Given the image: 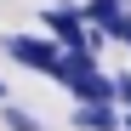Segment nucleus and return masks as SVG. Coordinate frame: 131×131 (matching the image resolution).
Listing matches in <instances>:
<instances>
[{
  "mask_svg": "<svg viewBox=\"0 0 131 131\" xmlns=\"http://www.w3.org/2000/svg\"><path fill=\"white\" fill-rule=\"evenodd\" d=\"M0 46H6L17 63H23V69H40V74H51L57 63H63V51L51 46V40H40V34H6Z\"/></svg>",
  "mask_w": 131,
  "mask_h": 131,
  "instance_id": "1",
  "label": "nucleus"
},
{
  "mask_svg": "<svg viewBox=\"0 0 131 131\" xmlns=\"http://www.w3.org/2000/svg\"><path fill=\"white\" fill-rule=\"evenodd\" d=\"M69 85H74V97H80V103H91V108H108V103H114V80H108V74H97V69L74 74Z\"/></svg>",
  "mask_w": 131,
  "mask_h": 131,
  "instance_id": "2",
  "label": "nucleus"
},
{
  "mask_svg": "<svg viewBox=\"0 0 131 131\" xmlns=\"http://www.w3.org/2000/svg\"><path fill=\"white\" fill-rule=\"evenodd\" d=\"M74 125H80V131H114L120 120H114V108H91V103H80V108H74Z\"/></svg>",
  "mask_w": 131,
  "mask_h": 131,
  "instance_id": "3",
  "label": "nucleus"
},
{
  "mask_svg": "<svg viewBox=\"0 0 131 131\" xmlns=\"http://www.w3.org/2000/svg\"><path fill=\"white\" fill-rule=\"evenodd\" d=\"M85 17H91L97 29H108V23L120 17V0H91V6H85Z\"/></svg>",
  "mask_w": 131,
  "mask_h": 131,
  "instance_id": "4",
  "label": "nucleus"
},
{
  "mask_svg": "<svg viewBox=\"0 0 131 131\" xmlns=\"http://www.w3.org/2000/svg\"><path fill=\"white\" fill-rule=\"evenodd\" d=\"M6 125H12V131H40V120L23 114V108H6Z\"/></svg>",
  "mask_w": 131,
  "mask_h": 131,
  "instance_id": "5",
  "label": "nucleus"
},
{
  "mask_svg": "<svg viewBox=\"0 0 131 131\" xmlns=\"http://www.w3.org/2000/svg\"><path fill=\"white\" fill-rule=\"evenodd\" d=\"M103 34H114V40H125V46H131V17H114V23H108Z\"/></svg>",
  "mask_w": 131,
  "mask_h": 131,
  "instance_id": "6",
  "label": "nucleus"
},
{
  "mask_svg": "<svg viewBox=\"0 0 131 131\" xmlns=\"http://www.w3.org/2000/svg\"><path fill=\"white\" fill-rule=\"evenodd\" d=\"M114 97H125V108H131V80H114Z\"/></svg>",
  "mask_w": 131,
  "mask_h": 131,
  "instance_id": "7",
  "label": "nucleus"
},
{
  "mask_svg": "<svg viewBox=\"0 0 131 131\" xmlns=\"http://www.w3.org/2000/svg\"><path fill=\"white\" fill-rule=\"evenodd\" d=\"M125 131H131V120H125Z\"/></svg>",
  "mask_w": 131,
  "mask_h": 131,
  "instance_id": "8",
  "label": "nucleus"
},
{
  "mask_svg": "<svg viewBox=\"0 0 131 131\" xmlns=\"http://www.w3.org/2000/svg\"><path fill=\"white\" fill-rule=\"evenodd\" d=\"M0 91H6V85H0Z\"/></svg>",
  "mask_w": 131,
  "mask_h": 131,
  "instance_id": "9",
  "label": "nucleus"
}]
</instances>
